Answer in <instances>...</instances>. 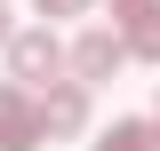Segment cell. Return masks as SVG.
<instances>
[{
    "instance_id": "8",
    "label": "cell",
    "mask_w": 160,
    "mask_h": 151,
    "mask_svg": "<svg viewBox=\"0 0 160 151\" xmlns=\"http://www.w3.org/2000/svg\"><path fill=\"white\" fill-rule=\"evenodd\" d=\"M88 0H40V16H80Z\"/></svg>"
},
{
    "instance_id": "2",
    "label": "cell",
    "mask_w": 160,
    "mask_h": 151,
    "mask_svg": "<svg viewBox=\"0 0 160 151\" xmlns=\"http://www.w3.org/2000/svg\"><path fill=\"white\" fill-rule=\"evenodd\" d=\"M32 103H40V135H80L88 127V88L80 80H48Z\"/></svg>"
},
{
    "instance_id": "3",
    "label": "cell",
    "mask_w": 160,
    "mask_h": 151,
    "mask_svg": "<svg viewBox=\"0 0 160 151\" xmlns=\"http://www.w3.org/2000/svg\"><path fill=\"white\" fill-rule=\"evenodd\" d=\"M40 143V103L24 80H0V151H32Z\"/></svg>"
},
{
    "instance_id": "7",
    "label": "cell",
    "mask_w": 160,
    "mask_h": 151,
    "mask_svg": "<svg viewBox=\"0 0 160 151\" xmlns=\"http://www.w3.org/2000/svg\"><path fill=\"white\" fill-rule=\"evenodd\" d=\"M136 16H160V0H112V24H136Z\"/></svg>"
},
{
    "instance_id": "9",
    "label": "cell",
    "mask_w": 160,
    "mask_h": 151,
    "mask_svg": "<svg viewBox=\"0 0 160 151\" xmlns=\"http://www.w3.org/2000/svg\"><path fill=\"white\" fill-rule=\"evenodd\" d=\"M8 32H16V24H8V0H0V48H8Z\"/></svg>"
},
{
    "instance_id": "10",
    "label": "cell",
    "mask_w": 160,
    "mask_h": 151,
    "mask_svg": "<svg viewBox=\"0 0 160 151\" xmlns=\"http://www.w3.org/2000/svg\"><path fill=\"white\" fill-rule=\"evenodd\" d=\"M152 151H160V127H152Z\"/></svg>"
},
{
    "instance_id": "4",
    "label": "cell",
    "mask_w": 160,
    "mask_h": 151,
    "mask_svg": "<svg viewBox=\"0 0 160 151\" xmlns=\"http://www.w3.org/2000/svg\"><path fill=\"white\" fill-rule=\"evenodd\" d=\"M64 64L80 72V88H96V80H112L120 64H128V40H120V32H80Z\"/></svg>"
},
{
    "instance_id": "1",
    "label": "cell",
    "mask_w": 160,
    "mask_h": 151,
    "mask_svg": "<svg viewBox=\"0 0 160 151\" xmlns=\"http://www.w3.org/2000/svg\"><path fill=\"white\" fill-rule=\"evenodd\" d=\"M8 72H16L24 88H48V80L64 72V48H56V32H8Z\"/></svg>"
},
{
    "instance_id": "6",
    "label": "cell",
    "mask_w": 160,
    "mask_h": 151,
    "mask_svg": "<svg viewBox=\"0 0 160 151\" xmlns=\"http://www.w3.org/2000/svg\"><path fill=\"white\" fill-rule=\"evenodd\" d=\"M128 56L160 64V16H136V24H128Z\"/></svg>"
},
{
    "instance_id": "5",
    "label": "cell",
    "mask_w": 160,
    "mask_h": 151,
    "mask_svg": "<svg viewBox=\"0 0 160 151\" xmlns=\"http://www.w3.org/2000/svg\"><path fill=\"white\" fill-rule=\"evenodd\" d=\"M96 151H152V119H112L96 135Z\"/></svg>"
}]
</instances>
